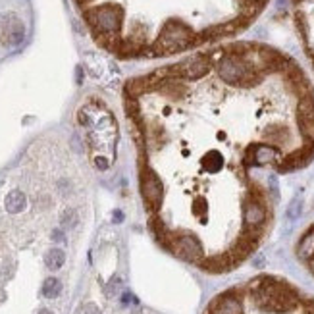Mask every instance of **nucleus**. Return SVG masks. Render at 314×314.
Returning <instances> with one entry per match:
<instances>
[{"mask_svg": "<svg viewBox=\"0 0 314 314\" xmlns=\"http://www.w3.org/2000/svg\"><path fill=\"white\" fill-rule=\"evenodd\" d=\"M62 293V284L58 278H46L43 284V295L46 299H56Z\"/></svg>", "mask_w": 314, "mask_h": 314, "instance_id": "6e6552de", "label": "nucleus"}, {"mask_svg": "<svg viewBox=\"0 0 314 314\" xmlns=\"http://www.w3.org/2000/svg\"><path fill=\"white\" fill-rule=\"evenodd\" d=\"M301 43L314 68V0H291Z\"/></svg>", "mask_w": 314, "mask_h": 314, "instance_id": "f03ea898", "label": "nucleus"}, {"mask_svg": "<svg viewBox=\"0 0 314 314\" xmlns=\"http://www.w3.org/2000/svg\"><path fill=\"white\" fill-rule=\"evenodd\" d=\"M208 314H243V303L235 291H228L212 301Z\"/></svg>", "mask_w": 314, "mask_h": 314, "instance_id": "39448f33", "label": "nucleus"}, {"mask_svg": "<svg viewBox=\"0 0 314 314\" xmlns=\"http://www.w3.org/2000/svg\"><path fill=\"white\" fill-rule=\"evenodd\" d=\"M81 314H100V309L93 303H87L85 307L81 309Z\"/></svg>", "mask_w": 314, "mask_h": 314, "instance_id": "f8f14e48", "label": "nucleus"}, {"mask_svg": "<svg viewBox=\"0 0 314 314\" xmlns=\"http://www.w3.org/2000/svg\"><path fill=\"white\" fill-rule=\"evenodd\" d=\"M60 222H62V226L64 228H72L77 224V214H75V210H66L62 218H60Z\"/></svg>", "mask_w": 314, "mask_h": 314, "instance_id": "9d476101", "label": "nucleus"}, {"mask_svg": "<svg viewBox=\"0 0 314 314\" xmlns=\"http://www.w3.org/2000/svg\"><path fill=\"white\" fill-rule=\"evenodd\" d=\"M120 286H122V280H120V278H112V280L108 282L106 289H104L106 297H112V295H116V293H118V289H120Z\"/></svg>", "mask_w": 314, "mask_h": 314, "instance_id": "9b49d317", "label": "nucleus"}, {"mask_svg": "<svg viewBox=\"0 0 314 314\" xmlns=\"http://www.w3.org/2000/svg\"><path fill=\"white\" fill-rule=\"evenodd\" d=\"M4 206L10 214H17L21 212L25 206H27V197L21 193V191H10L6 195V200H4Z\"/></svg>", "mask_w": 314, "mask_h": 314, "instance_id": "423d86ee", "label": "nucleus"}, {"mask_svg": "<svg viewBox=\"0 0 314 314\" xmlns=\"http://www.w3.org/2000/svg\"><path fill=\"white\" fill-rule=\"evenodd\" d=\"M39 314H52V313H50L48 309H41V311H39Z\"/></svg>", "mask_w": 314, "mask_h": 314, "instance_id": "a211bd4d", "label": "nucleus"}, {"mask_svg": "<svg viewBox=\"0 0 314 314\" xmlns=\"http://www.w3.org/2000/svg\"><path fill=\"white\" fill-rule=\"evenodd\" d=\"M301 212H303V197L297 195L295 199L289 202V206H287V218L289 220H297L301 216Z\"/></svg>", "mask_w": 314, "mask_h": 314, "instance_id": "1a4fd4ad", "label": "nucleus"}, {"mask_svg": "<svg viewBox=\"0 0 314 314\" xmlns=\"http://www.w3.org/2000/svg\"><path fill=\"white\" fill-rule=\"evenodd\" d=\"M64 262H66V255H64L62 249H50L44 257V264L50 270H60L64 266Z\"/></svg>", "mask_w": 314, "mask_h": 314, "instance_id": "0eeeda50", "label": "nucleus"}, {"mask_svg": "<svg viewBox=\"0 0 314 314\" xmlns=\"http://www.w3.org/2000/svg\"><path fill=\"white\" fill-rule=\"evenodd\" d=\"M95 166H97L99 170H108L110 162H108V160H106L104 157H99V158H95Z\"/></svg>", "mask_w": 314, "mask_h": 314, "instance_id": "ddd939ff", "label": "nucleus"}, {"mask_svg": "<svg viewBox=\"0 0 314 314\" xmlns=\"http://www.w3.org/2000/svg\"><path fill=\"white\" fill-rule=\"evenodd\" d=\"M112 220H114V224H120V222H124V212H122V210H116L114 216H112Z\"/></svg>", "mask_w": 314, "mask_h": 314, "instance_id": "2eb2a0df", "label": "nucleus"}, {"mask_svg": "<svg viewBox=\"0 0 314 314\" xmlns=\"http://www.w3.org/2000/svg\"><path fill=\"white\" fill-rule=\"evenodd\" d=\"M52 239L58 243H62L64 239H66V237H64V231H62V229H54V231H52Z\"/></svg>", "mask_w": 314, "mask_h": 314, "instance_id": "4468645a", "label": "nucleus"}, {"mask_svg": "<svg viewBox=\"0 0 314 314\" xmlns=\"http://www.w3.org/2000/svg\"><path fill=\"white\" fill-rule=\"evenodd\" d=\"M170 251L175 253L177 257L189 260V262H202L204 260L202 245L193 235H177L175 233L173 239H171Z\"/></svg>", "mask_w": 314, "mask_h": 314, "instance_id": "20e7f679", "label": "nucleus"}, {"mask_svg": "<svg viewBox=\"0 0 314 314\" xmlns=\"http://www.w3.org/2000/svg\"><path fill=\"white\" fill-rule=\"evenodd\" d=\"M79 10L108 8L118 15V58L187 52L249 27L268 0H73Z\"/></svg>", "mask_w": 314, "mask_h": 314, "instance_id": "f257e3e1", "label": "nucleus"}, {"mask_svg": "<svg viewBox=\"0 0 314 314\" xmlns=\"http://www.w3.org/2000/svg\"><path fill=\"white\" fill-rule=\"evenodd\" d=\"M131 301L135 303V299H133V295H131L129 291H126V293H124V297H122V303H124V305H129Z\"/></svg>", "mask_w": 314, "mask_h": 314, "instance_id": "dca6fc26", "label": "nucleus"}, {"mask_svg": "<svg viewBox=\"0 0 314 314\" xmlns=\"http://www.w3.org/2000/svg\"><path fill=\"white\" fill-rule=\"evenodd\" d=\"M141 195H143L147 210L157 212L162 204L164 187H162V181L158 179L157 173L145 164L141 166Z\"/></svg>", "mask_w": 314, "mask_h": 314, "instance_id": "7ed1b4c3", "label": "nucleus"}, {"mask_svg": "<svg viewBox=\"0 0 314 314\" xmlns=\"http://www.w3.org/2000/svg\"><path fill=\"white\" fill-rule=\"evenodd\" d=\"M307 262H309V268H311V272L314 274V257H311L309 260H307Z\"/></svg>", "mask_w": 314, "mask_h": 314, "instance_id": "f3484780", "label": "nucleus"}]
</instances>
